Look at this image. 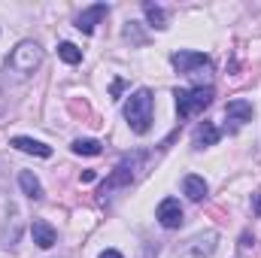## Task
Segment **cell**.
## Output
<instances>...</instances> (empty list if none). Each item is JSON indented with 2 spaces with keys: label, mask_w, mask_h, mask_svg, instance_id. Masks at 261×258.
<instances>
[{
  "label": "cell",
  "mask_w": 261,
  "mask_h": 258,
  "mask_svg": "<svg viewBox=\"0 0 261 258\" xmlns=\"http://www.w3.org/2000/svg\"><path fill=\"white\" fill-rule=\"evenodd\" d=\"M125 40L137 43V46H143V43H146V34L140 31V24H137V21H128V24H125Z\"/></svg>",
  "instance_id": "cell-18"
},
{
  "label": "cell",
  "mask_w": 261,
  "mask_h": 258,
  "mask_svg": "<svg viewBox=\"0 0 261 258\" xmlns=\"http://www.w3.org/2000/svg\"><path fill=\"white\" fill-rule=\"evenodd\" d=\"M94 176H97V173H94V170H85V173H82V176H79V179H82V183H94Z\"/></svg>",
  "instance_id": "cell-19"
},
{
  "label": "cell",
  "mask_w": 261,
  "mask_h": 258,
  "mask_svg": "<svg viewBox=\"0 0 261 258\" xmlns=\"http://www.w3.org/2000/svg\"><path fill=\"white\" fill-rule=\"evenodd\" d=\"M58 55H61L64 64H79V61H82V52H79L73 43H61V46H58Z\"/></svg>",
  "instance_id": "cell-17"
},
{
  "label": "cell",
  "mask_w": 261,
  "mask_h": 258,
  "mask_svg": "<svg viewBox=\"0 0 261 258\" xmlns=\"http://www.w3.org/2000/svg\"><path fill=\"white\" fill-rule=\"evenodd\" d=\"M31 234H34V243H37L40 249H52V246H55V240H58L55 228H52L46 219H34V225H31Z\"/></svg>",
  "instance_id": "cell-10"
},
{
  "label": "cell",
  "mask_w": 261,
  "mask_h": 258,
  "mask_svg": "<svg viewBox=\"0 0 261 258\" xmlns=\"http://www.w3.org/2000/svg\"><path fill=\"white\" fill-rule=\"evenodd\" d=\"M3 110H6V104H3V97H0V116H3Z\"/></svg>",
  "instance_id": "cell-22"
},
{
  "label": "cell",
  "mask_w": 261,
  "mask_h": 258,
  "mask_svg": "<svg viewBox=\"0 0 261 258\" xmlns=\"http://www.w3.org/2000/svg\"><path fill=\"white\" fill-rule=\"evenodd\" d=\"M158 222H161L164 228H179V225H182V207H179L176 197H164V200L158 203Z\"/></svg>",
  "instance_id": "cell-7"
},
{
  "label": "cell",
  "mask_w": 261,
  "mask_h": 258,
  "mask_svg": "<svg viewBox=\"0 0 261 258\" xmlns=\"http://www.w3.org/2000/svg\"><path fill=\"white\" fill-rule=\"evenodd\" d=\"M170 61H173V67H176L179 73H195V70L210 64V58H206L203 52H173Z\"/></svg>",
  "instance_id": "cell-8"
},
{
  "label": "cell",
  "mask_w": 261,
  "mask_h": 258,
  "mask_svg": "<svg viewBox=\"0 0 261 258\" xmlns=\"http://www.w3.org/2000/svg\"><path fill=\"white\" fill-rule=\"evenodd\" d=\"M100 258H122L116 249H107V252H100Z\"/></svg>",
  "instance_id": "cell-21"
},
{
  "label": "cell",
  "mask_w": 261,
  "mask_h": 258,
  "mask_svg": "<svg viewBox=\"0 0 261 258\" xmlns=\"http://www.w3.org/2000/svg\"><path fill=\"white\" fill-rule=\"evenodd\" d=\"M252 207H255V213H258V216H261V192L255 194V197H252Z\"/></svg>",
  "instance_id": "cell-20"
},
{
  "label": "cell",
  "mask_w": 261,
  "mask_h": 258,
  "mask_svg": "<svg viewBox=\"0 0 261 258\" xmlns=\"http://www.w3.org/2000/svg\"><path fill=\"white\" fill-rule=\"evenodd\" d=\"M9 70L12 73H18V76H31L37 67L43 64V49L34 43V40H24V43H18L15 49H12V55H9Z\"/></svg>",
  "instance_id": "cell-3"
},
{
  "label": "cell",
  "mask_w": 261,
  "mask_h": 258,
  "mask_svg": "<svg viewBox=\"0 0 261 258\" xmlns=\"http://www.w3.org/2000/svg\"><path fill=\"white\" fill-rule=\"evenodd\" d=\"M12 146H15L18 152L37 155V158H49V155H52V146H46V143H40V140H34V137H12Z\"/></svg>",
  "instance_id": "cell-11"
},
{
  "label": "cell",
  "mask_w": 261,
  "mask_h": 258,
  "mask_svg": "<svg viewBox=\"0 0 261 258\" xmlns=\"http://www.w3.org/2000/svg\"><path fill=\"white\" fill-rule=\"evenodd\" d=\"M192 140H195L197 149H203V146H216V143H219V128H216L213 122H200V125L195 128V137H192Z\"/></svg>",
  "instance_id": "cell-12"
},
{
  "label": "cell",
  "mask_w": 261,
  "mask_h": 258,
  "mask_svg": "<svg viewBox=\"0 0 261 258\" xmlns=\"http://www.w3.org/2000/svg\"><path fill=\"white\" fill-rule=\"evenodd\" d=\"M182 192L189 194V200H203L206 197V183L200 176H195V173H189L182 179Z\"/></svg>",
  "instance_id": "cell-14"
},
{
  "label": "cell",
  "mask_w": 261,
  "mask_h": 258,
  "mask_svg": "<svg viewBox=\"0 0 261 258\" xmlns=\"http://www.w3.org/2000/svg\"><path fill=\"white\" fill-rule=\"evenodd\" d=\"M152 91L149 88H140V91H134L128 97V104H125V119H128V125L134 134H149L152 128Z\"/></svg>",
  "instance_id": "cell-1"
},
{
  "label": "cell",
  "mask_w": 261,
  "mask_h": 258,
  "mask_svg": "<svg viewBox=\"0 0 261 258\" xmlns=\"http://www.w3.org/2000/svg\"><path fill=\"white\" fill-rule=\"evenodd\" d=\"M143 12H146V18H149L152 28H158V31L167 28V12H164L158 3H149V0H146V3H143Z\"/></svg>",
  "instance_id": "cell-15"
},
{
  "label": "cell",
  "mask_w": 261,
  "mask_h": 258,
  "mask_svg": "<svg viewBox=\"0 0 261 258\" xmlns=\"http://www.w3.org/2000/svg\"><path fill=\"white\" fill-rule=\"evenodd\" d=\"M225 119L231 122V131L243 128V125L252 119V104H249V100H243V97L228 100V107H225Z\"/></svg>",
  "instance_id": "cell-6"
},
{
  "label": "cell",
  "mask_w": 261,
  "mask_h": 258,
  "mask_svg": "<svg viewBox=\"0 0 261 258\" xmlns=\"http://www.w3.org/2000/svg\"><path fill=\"white\" fill-rule=\"evenodd\" d=\"M213 104V88L206 85H197V88H179L176 91V113L179 119H192L197 113H203L206 107Z\"/></svg>",
  "instance_id": "cell-2"
},
{
  "label": "cell",
  "mask_w": 261,
  "mask_h": 258,
  "mask_svg": "<svg viewBox=\"0 0 261 258\" xmlns=\"http://www.w3.org/2000/svg\"><path fill=\"white\" fill-rule=\"evenodd\" d=\"M107 12H110V6H107V3H94V6H88V9H82V12H79L76 28H79L82 34H91V31H94V24H100V18H107Z\"/></svg>",
  "instance_id": "cell-9"
},
{
  "label": "cell",
  "mask_w": 261,
  "mask_h": 258,
  "mask_svg": "<svg viewBox=\"0 0 261 258\" xmlns=\"http://www.w3.org/2000/svg\"><path fill=\"white\" fill-rule=\"evenodd\" d=\"M73 152L76 155H100L103 152V143H97V140H76L73 143Z\"/></svg>",
  "instance_id": "cell-16"
},
{
  "label": "cell",
  "mask_w": 261,
  "mask_h": 258,
  "mask_svg": "<svg viewBox=\"0 0 261 258\" xmlns=\"http://www.w3.org/2000/svg\"><path fill=\"white\" fill-rule=\"evenodd\" d=\"M143 161H146L143 152H134V155H128V158H122V164H119V167L110 173V179L103 183V194L110 192V189H119V186H130V183L140 176Z\"/></svg>",
  "instance_id": "cell-4"
},
{
  "label": "cell",
  "mask_w": 261,
  "mask_h": 258,
  "mask_svg": "<svg viewBox=\"0 0 261 258\" xmlns=\"http://www.w3.org/2000/svg\"><path fill=\"white\" fill-rule=\"evenodd\" d=\"M18 186H21V192L28 194L31 200H43V186H40V179L31 170H21L18 173Z\"/></svg>",
  "instance_id": "cell-13"
},
{
  "label": "cell",
  "mask_w": 261,
  "mask_h": 258,
  "mask_svg": "<svg viewBox=\"0 0 261 258\" xmlns=\"http://www.w3.org/2000/svg\"><path fill=\"white\" fill-rule=\"evenodd\" d=\"M216 240H219L216 231H203V234L192 237L189 243H182L179 258H210L213 252H216Z\"/></svg>",
  "instance_id": "cell-5"
}]
</instances>
